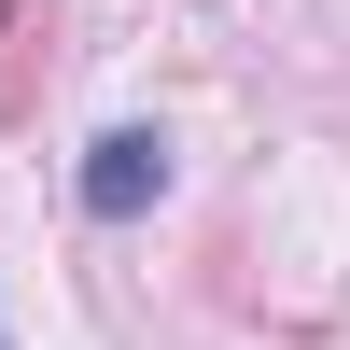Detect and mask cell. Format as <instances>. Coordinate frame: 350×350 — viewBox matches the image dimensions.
Here are the masks:
<instances>
[{
  "mask_svg": "<svg viewBox=\"0 0 350 350\" xmlns=\"http://www.w3.org/2000/svg\"><path fill=\"white\" fill-rule=\"evenodd\" d=\"M154 196H168V140L154 126H112L98 154H84V211H98V224H140Z\"/></svg>",
  "mask_w": 350,
  "mask_h": 350,
  "instance_id": "obj_1",
  "label": "cell"
}]
</instances>
